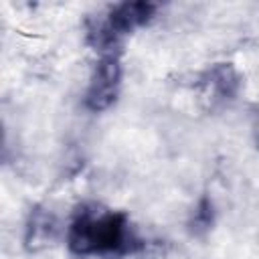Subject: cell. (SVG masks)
<instances>
[{
    "mask_svg": "<svg viewBox=\"0 0 259 259\" xmlns=\"http://www.w3.org/2000/svg\"><path fill=\"white\" fill-rule=\"evenodd\" d=\"M67 247L79 257H125L144 247L123 210L81 206L67 229Z\"/></svg>",
    "mask_w": 259,
    "mask_h": 259,
    "instance_id": "6da1fadb",
    "label": "cell"
},
{
    "mask_svg": "<svg viewBox=\"0 0 259 259\" xmlns=\"http://www.w3.org/2000/svg\"><path fill=\"white\" fill-rule=\"evenodd\" d=\"M156 12H158V4L146 2V0L115 4L107 12L105 20L89 28V40L93 42L95 49H99V53L119 51L117 49L119 38L150 24Z\"/></svg>",
    "mask_w": 259,
    "mask_h": 259,
    "instance_id": "7a4b0ae2",
    "label": "cell"
},
{
    "mask_svg": "<svg viewBox=\"0 0 259 259\" xmlns=\"http://www.w3.org/2000/svg\"><path fill=\"white\" fill-rule=\"evenodd\" d=\"M121 79H123L121 53L119 51L99 53V59L93 65V71L83 95L85 107L93 113H101L113 107L121 91Z\"/></svg>",
    "mask_w": 259,
    "mask_h": 259,
    "instance_id": "3957f363",
    "label": "cell"
},
{
    "mask_svg": "<svg viewBox=\"0 0 259 259\" xmlns=\"http://www.w3.org/2000/svg\"><path fill=\"white\" fill-rule=\"evenodd\" d=\"M241 89V75L231 63L212 65L200 79V95L210 109L231 103Z\"/></svg>",
    "mask_w": 259,
    "mask_h": 259,
    "instance_id": "277c9868",
    "label": "cell"
},
{
    "mask_svg": "<svg viewBox=\"0 0 259 259\" xmlns=\"http://www.w3.org/2000/svg\"><path fill=\"white\" fill-rule=\"evenodd\" d=\"M59 233V223L53 212L42 206L30 208L26 227H24V245L28 251H38L49 247Z\"/></svg>",
    "mask_w": 259,
    "mask_h": 259,
    "instance_id": "5b68a950",
    "label": "cell"
},
{
    "mask_svg": "<svg viewBox=\"0 0 259 259\" xmlns=\"http://www.w3.org/2000/svg\"><path fill=\"white\" fill-rule=\"evenodd\" d=\"M212 219H214V210H212V202L208 198H200V202L196 204L194 212H192V229L194 233H202V231H208L210 225H212Z\"/></svg>",
    "mask_w": 259,
    "mask_h": 259,
    "instance_id": "8992f818",
    "label": "cell"
}]
</instances>
